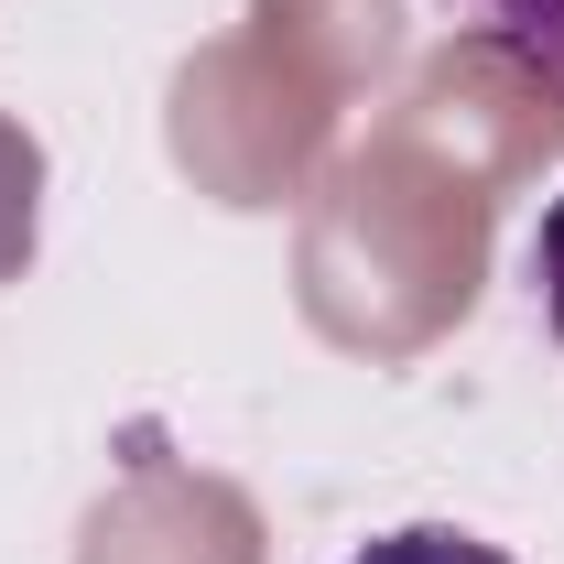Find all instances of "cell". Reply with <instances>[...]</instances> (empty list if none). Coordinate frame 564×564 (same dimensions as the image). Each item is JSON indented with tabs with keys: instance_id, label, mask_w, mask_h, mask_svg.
<instances>
[{
	"instance_id": "cell-1",
	"label": "cell",
	"mask_w": 564,
	"mask_h": 564,
	"mask_svg": "<svg viewBox=\"0 0 564 564\" xmlns=\"http://www.w3.org/2000/svg\"><path fill=\"white\" fill-rule=\"evenodd\" d=\"M445 22H456L478 55H499L521 87L564 98V0H445Z\"/></svg>"
},
{
	"instance_id": "cell-2",
	"label": "cell",
	"mask_w": 564,
	"mask_h": 564,
	"mask_svg": "<svg viewBox=\"0 0 564 564\" xmlns=\"http://www.w3.org/2000/svg\"><path fill=\"white\" fill-rule=\"evenodd\" d=\"M348 564H510L499 543H478V532H456V521H413V532H380L369 554Z\"/></svg>"
},
{
	"instance_id": "cell-3",
	"label": "cell",
	"mask_w": 564,
	"mask_h": 564,
	"mask_svg": "<svg viewBox=\"0 0 564 564\" xmlns=\"http://www.w3.org/2000/svg\"><path fill=\"white\" fill-rule=\"evenodd\" d=\"M532 293H543V326H554V348H564V196L532 228Z\"/></svg>"
}]
</instances>
